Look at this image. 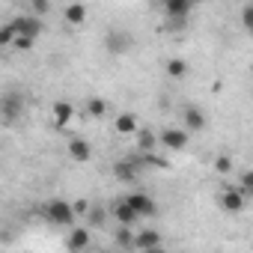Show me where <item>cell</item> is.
Here are the masks:
<instances>
[{"instance_id": "23", "label": "cell", "mask_w": 253, "mask_h": 253, "mask_svg": "<svg viewBox=\"0 0 253 253\" xmlns=\"http://www.w3.org/2000/svg\"><path fill=\"white\" fill-rule=\"evenodd\" d=\"M214 170H217L220 176H229V173H232V158H229V155H217V158H214Z\"/></svg>"}, {"instance_id": "4", "label": "cell", "mask_w": 253, "mask_h": 253, "mask_svg": "<svg viewBox=\"0 0 253 253\" xmlns=\"http://www.w3.org/2000/svg\"><path fill=\"white\" fill-rule=\"evenodd\" d=\"M6 27L12 30V36H27V39H36V36L42 33V21L33 18V15H18V18H12Z\"/></svg>"}, {"instance_id": "10", "label": "cell", "mask_w": 253, "mask_h": 253, "mask_svg": "<svg viewBox=\"0 0 253 253\" xmlns=\"http://www.w3.org/2000/svg\"><path fill=\"white\" fill-rule=\"evenodd\" d=\"M113 128H116V134L128 137V134H137V131H140V125H137V116H134V113H119V116L113 119Z\"/></svg>"}, {"instance_id": "22", "label": "cell", "mask_w": 253, "mask_h": 253, "mask_svg": "<svg viewBox=\"0 0 253 253\" xmlns=\"http://www.w3.org/2000/svg\"><path fill=\"white\" fill-rule=\"evenodd\" d=\"M116 241H119L122 247H134V229H128V226H119V232H116Z\"/></svg>"}, {"instance_id": "3", "label": "cell", "mask_w": 253, "mask_h": 253, "mask_svg": "<svg viewBox=\"0 0 253 253\" xmlns=\"http://www.w3.org/2000/svg\"><path fill=\"white\" fill-rule=\"evenodd\" d=\"M122 203H125V206H128V209L137 214V220H140V217H152V214L158 211L155 200H152L149 194H143V191H134V194H128V197L122 200Z\"/></svg>"}, {"instance_id": "7", "label": "cell", "mask_w": 253, "mask_h": 253, "mask_svg": "<svg viewBox=\"0 0 253 253\" xmlns=\"http://www.w3.org/2000/svg\"><path fill=\"white\" fill-rule=\"evenodd\" d=\"M66 149H69V158H72L75 164H86V161L92 158V146H89L84 137H72Z\"/></svg>"}, {"instance_id": "29", "label": "cell", "mask_w": 253, "mask_h": 253, "mask_svg": "<svg viewBox=\"0 0 253 253\" xmlns=\"http://www.w3.org/2000/svg\"><path fill=\"white\" fill-rule=\"evenodd\" d=\"M143 253H167L164 247H152V250H143Z\"/></svg>"}, {"instance_id": "21", "label": "cell", "mask_w": 253, "mask_h": 253, "mask_svg": "<svg viewBox=\"0 0 253 253\" xmlns=\"http://www.w3.org/2000/svg\"><path fill=\"white\" fill-rule=\"evenodd\" d=\"M235 191H238V194H241L244 200H250V197H253V173H250V170H247V173L241 176V182L235 185Z\"/></svg>"}, {"instance_id": "5", "label": "cell", "mask_w": 253, "mask_h": 253, "mask_svg": "<svg viewBox=\"0 0 253 253\" xmlns=\"http://www.w3.org/2000/svg\"><path fill=\"white\" fill-rule=\"evenodd\" d=\"M188 140H191V134H188L185 128H164V131L158 134V143H161L164 149H173V152H182V149L188 146Z\"/></svg>"}, {"instance_id": "9", "label": "cell", "mask_w": 253, "mask_h": 253, "mask_svg": "<svg viewBox=\"0 0 253 253\" xmlns=\"http://www.w3.org/2000/svg\"><path fill=\"white\" fill-rule=\"evenodd\" d=\"M164 12H167L170 21L182 24V21L191 15V0H167V3H164Z\"/></svg>"}, {"instance_id": "14", "label": "cell", "mask_w": 253, "mask_h": 253, "mask_svg": "<svg viewBox=\"0 0 253 253\" xmlns=\"http://www.w3.org/2000/svg\"><path fill=\"white\" fill-rule=\"evenodd\" d=\"M134 247H140V253L143 250H152V247H161V235L155 229H143V232L134 235Z\"/></svg>"}, {"instance_id": "6", "label": "cell", "mask_w": 253, "mask_h": 253, "mask_svg": "<svg viewBox=\"0 0 253 253\" xmlns=\"http://www.w3.org/2000/svg\"><path fill=\"white\" fill-rule=\"evenodd\" d=\"M206 122H209V119H206V113H203L197 104H188V107L182 110V125H185L188 134H191V131H203Z\"/></svg>"}, {"instance_id": "18", "label": "cell", "mask_w": 253, "mask_h": 253, "mask_svg": "<svg viewBox=\"0 0 253 253\" xmlns=\"http://www.w3.org/2000/svg\"><path fill=\"white\" fill-rule=\"evenodd\" d=\"M104 113H107V101L98 98V95H89V98H86V116H89V119H101Z\"/></svg>"}, {"instance_id": "17", "label": "cell", "mask_w": 253, "mask_h": 253, "mask_svg": "<svg viewBox=\"0 0 253 253\" xmlns=\"http://www.w3.org/2000/svg\"><path fill=\"white\" fill-rule=\"evenodd\" d=\"M155 146H158V134L149 131V128H140V131H137V149L146 155V152H152Z\"/></svg>"}, {"instance_id": "1", "label": "cell", "mask_w": 253, "mask_h": 253, "mask_svg": "<svg viewBox=\"0 0 253 253\" xmlns=\"http://www.w3.org/2000/svg\"><path fill=\"white\" fill-rule=\"evenodd\" d=\"M42 217L54 226H72L75 223V211H72V203L66 200H48L42 206Z\"/></svg>"}, {"instance_id": "26", "label": "cell", "mask_w": 253, "mask_h": 253, "mask_svg": "<svg viewBox=\"0 0 253 253\" xmlns=\"http://www.w3.org/2000/svg\"><path fill=\"white\" fill-rule=\"evenodd\" d=\"M51 9V3H45V0H33V18H39V15H45Z\"/></svg>"}, {"instance_id": "16", "label": "cell", "mask_w": 253, "mask_h": 253, "mask_svg": "<svg viewBox=\"0 0 253 253\" xmlns=\"http://www.w3.org/2000/svg\"><path fill=\"white\" fill-rule=\"evenodd\" d=\"M63 18H66V24H84L86 21V6L84 3H69L63 9Z\"/></svg>"}, {"instance_id": "11", "label": "cell", "mask_w": 253, "mask_h": 253, "mask_svg": "<svg viewBox=\"0 0 253 253\" xmlns=\"http://www.w3.org/2000/svg\"><path fill=\"white\" fill-rule=\"evenodd\" d=\"M220 206H223V209H226L229 214H238V211H241V209L247 206V200H244V197H241V194H238L235 188H226V191L220 194Z\"/></svg>"}, {"instance_id": "2", "label": "cell", "mask_w": 253, "mask_h": 253, "mask_svg": "<svg viewBox=\"0 0 253 253\" xmlns=\"http://www.w3.org/2000/svg\"><path fill=\"white\" fill-rule=\"evenodd\" d=\"M24 113V95L21 92H3L0 95V119L3 122H15Z\"/></svg>"}, {"instance_id": "13", "label": "cell", "mask_w": 253, "mask_h": 253, "mask_svg": "<svg viewBox=\"0 0 253 253\" xmlns=\"http://www.w3.org/2000/svg\"><path fill=\"white\" fill-rule=\"evenodd\" d=\"M128 48H131V36L128 33H119V30H110L107 33V51L122 54V51H128Z\"/></svg>"}, {"instance_id": "19", "label": "cell", "mask_w": 253, "mask_h": 253, "mask_svg": "<svg viewBox=\"0 0 253 253\" xmlns=\"http://www.w3.org/2000/svg\"><path fill=\"white\" fill-rule=\"evenodd\" d=\"M113 173H116V179H122V182H134V179H137V164L119 161V164L113 167Z\"/></svg>"}, {"instance_id": "20", "label": "cell", "mask_w": 253, "mask_h": 253, "mask_svg": "<svg viewBox=\"0 0 253 253\" xmlns=\"http://www.w3.org/2000/svg\"><path fill=\"white\" fill-rule=\"evenodd\" d=\"M167 75H170V78H185V75H188V60H182V57L167 60Z\"/></svg>"}, {"instance_id": "15", "label": "cell", "mask_w": 253, "mask_h": 253, "mask_svg": "<svg viewBox=\"0 0 253 253\" xmlns=\"http://www.w3.org/2000/svg\"><path fill=\"white\" fill-rule=\"evenodd\" d=\"M75 116V107L69 101H54V125L57 128H63V125H69Z\"/></svg>"}, {"instance_id": "8", "label": "cell", "mask_w": 253, "mask_h": 253, "mask_svg": "<svg viewBox=\"0 0 253 253\" xmlns=\"http://www.w3.org/2000/svg\"><path fill=\"white\" fill-rule=\"evenodd\" d=\"M66 247H69V253H84L89 247V229L86 226H75L69 232V238H66Z\"/></svg>"}, {"instance_id": "27", "label": "cell", "mask_w": 253, "mask_h": 253, "mask_svg": "<svg viewBox=\"0 0 253 253\" xmlns=\"http://www.w3.org/2000/svg\"><path fill=\"white\" fill-rule=\"evenodd\" d=\"M241 21H244V27H250V24H253V3H247V6H244Z\"/></svg>"}, {"instance_id": "12", "label": "cell", "mask_w": 253, "mask_h": 253, "mask_svg": "<svg viewBox=\"0 0 253 253\" xmlns=\"http://www.w3.org/2000/svg\"><path fill=\"white\" fill-rule=\"evenodd\" d=\"M110 214L116 217V223H119V226H128V229H134V223H137V214H134L128 206H125L122 200L113 206V211H110Z\"/></svg>"}, {"instance_id": "24", "label": "cell", "mask_w": 253, "mask_h": 253, "mask_svg": "<svg viewBox=\"0 0 253 253\" xmlns=\"http://www.w3.org/2000/svg\"><path fill=\"white\" fill-rule=\"evenodd\" d=\"M143 161H146L149 167H158V170H167V167H170V161H167V158H161V155H155V152H146V155H143Z\"/></svg>"}, {"instance_id": "28", "label": "cell", "mask_w": 253, "mask_h": 253, "mask_svg": "<svg viewBox=\"0 0 253 253\" xmlns=\"http://www.w3.org/2000/svg\"><path fill=\"white\" fill-rule=\"evenodd\" d=\"M72 211H75V217H78V214H86V211H89L86 200H78V203H72Z\"/></svg>"}, {"instance_id": "25", "label": "cell", "mask_w": 253, "mask_h": 253, "mask_svg": "<svg viewBox=\"0 0 253 253\" xmlns=\"http://www.w3.org/2000/svg\"><path fill=\"white\" fill-rule=\"evenodd\" d=\"M9 48H15V51H30L33 48V39H27V36H12V45Z\"/></svg>"}]
</instances>
